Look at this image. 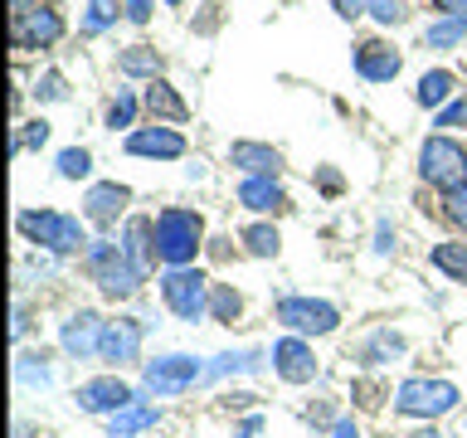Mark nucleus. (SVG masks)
Returning a JSON list of instances; mask_svg holds the SVG:
<instances>
[{"mask_svg": "<svg viewBox=\"0 0 467 438\" xmlns=\"http://www.w3.org/2000/svg\"><path fill=\"white\" fill-rule=\"evenodd\" d=\"M204 248V214L185 210V204H166L156 214V258L166 268H195Z\"/></svg>", "mask_w": 467, "mask_h": 438, "instance_id": "f257e3e1", "label": "nucleus"}, {"mask_svg": "<svg viewBox=\"0 0 467 438\" xmlns=\"http://www.w3.org/2000/svg\"><path fill=\"white\" fill-rule=\"evenodd\" d=\"M20 234L35 248H44V254H54V258H68V254H88V229H83V219L78 214H64V210H20Z\"/></svg>", "mask_w": 467, "mask_h": 438, "instance_id": "f03ea898", "label": "nucleus"}, {"mask_svg": "<svg viewBox=\"0 0 467 438\" xmlns=\"http://www.w3.org/2000/svg\"><path fill=\"white\" fill-rule=\"evenodd\" d=\"M83 263H88V277L98 283V292H102L108 302L137 297L141 283H146V277L127 263L122 244H112V239H93V244H88V254H83Z\"/></svg>", "mask_w": 467, "mask_h": 438, "instance_id": "7ed1b4c3", "label": "nucleus"}, {"mask_svg": "<svg viewBox=\"0 0 467 438\" xmlns=\"http://www.w3.org/2000/svg\"><path fill=\"white\" fill-rule=\"evenodd\" d=\"M458 404H462V394H458L452 380H423V375H414V380H404V385L394 390V414H400V419L433 423V419L452 414Z\"/></svg>", "mask_w": 467, "mask_h": 438, "instance_id": "20e7f679", "label": "nucleus"}, {"mask_svg": "<svg viewBox=\"0 0 467 438\" xmlns=\"http://www.w3.org/2000/svg\"><path fill=\"white\" fill-rule=\"evenodd\" d=\"M419 175L433 190H443V195L458 190V185H467V146L452 141L448 131H433V137L419 146Z\"/></svg>", "mask_w": 467, "mask_h": 438, "instance_id": "39448f33", "label": "nucleus"}, {"mask_svg": "<svg viewBox=\"0 0 467 438\" xmlns=\"http://www.w3.org/2000/svg\"><path fill=\"white\" fill-rule=\"evenodd\" d=\"M210 287L214 283L200 268H166L161 273V302H166L181 321H190V327L210 317Z\"/></svg>", "mask_w": 467, "mask_h": 438, "instance_id": "423d86ee", "label": "nucleus"}, {"mask_svg": "<svg viewBox=\"0 0 467 438\" xmlns=\"http://www.w3.org/2000/svg\"><path fill=\"white\" fill-rule=\"evenodd\" d=\"M273 317L287 327V336H331L341 327V307L327 302V297H283L273 307Z\"/></svg>", "mask_w": 467, "mask_h": 438, "instance_id": "0eeeda50", "label": "nucleus"}, {"mask_svg": "<svg viewBox=\"0 0 467 438\" xmlns=\"http://www.w3.org/2000/svg\"><path fill=\"white\" fill-rule=\"evenodd\" d=\"M141 380L146 385L137 390V400H151V394H181L190 390L195 380H204V365L195 356H156V360H141Z\"/></svg>", "mask_w": 467, "mask_h": 438, "instance_id": "6e6552de", "label": "nucleus"}, {"mask_svg": "<svg viewBox=\"0 0 467 438\" xmlns=\"http://www.w3.org/2000/svg\"><path fill=\"white\" fill-rule=\"evenodd\" d=\"M64 35H68V25H64V15H58L54 5H35V10H25V15H15V20H10V44L20 54L54 49Z\"/></svg>", "mask_w": 467, "mask_h": 438, "instance_id": "1a4fd4ad", "label": "nucleus"}, {"mask_svg": "<svg viewBox=\"0 0 467 438\" xmlns=\"http://www.w3.org/2000/svg\"><path fill=\"white\" fill-rule=\"evenodd\" d=\"M141 341H146V321L141 317H117V321H108V336H102L98 360L108 365V370L137 365L141 360Z\"/></svg>", "mask_w": 467, "mask_h": 438, "instance_id": "9d476101", "label": "nucleus"}, {"mask_svg": "<svg viewBox=\"0 0 467 438\" xmlns=\"http://www.w3.org/2000/svg\"><path fill=\"white\" fill-rule=\"evenodd\" d=\"M127 404H137V390H131L127 385V380L122 375H98V380H83V385H78V409H83V414H122V409Z\"/></svg>", "mask_w": 467, "mask_h": 438, "instance_id": "9b49d317", "label": "nucleus"}, {"mask_svg": "<svg viewBox=\"0 0 467 438\" xmlns=\"http://www.w3.org/2000/svg\"><path fill=\"white\" fill-rule=\"evenodd\" d=\"M102 336H108V321L83 307V312H73L64 327H58V346H64V356H68V360H98Z\"/></svg>", "mask_w": 467, "mask_h": 438, "instance_id": "f8f14e48", "label": "nucleus"}, {"mask_svg": "<svg viewBox=\"0 0 467 438\" xmlns=\"http://www.w3.org/2000/svg\"><path fill=\"white\" fill-rule=\"evenodd\" d=\"M356 73H360V83H394L404 73V49L400 44H389V39H360L356 44Z\"/></svg>", "mask_w": 467, "mask_h": 438, "instance_id": "ddd939ff", "label": "nucleus"}, {"mask_svg": "<svg viewBox=\"0 0 467 438\" xmlns=\"http://www.w3.org/2000/svg\"><path fill=\"white\" fill-rule=\"evenodd\" d=\"M273 370L287 380V385H312L317 380V350H312V341L306 336H283V341H273Z\"/></svg>", "mask_w": 467, "mask_h": 438, "instance_id": "4468645a", "label": "nucleus"}, {"mask_svg": "<svg viewBox=\"0 0 467 438\" xmlns=\"http://www.w3.org/2000/svg\"><path fill=\"white\" fill-rule=\"evenodd\" d=\"M127 156H141V161H181L185 156V137L175 127H131L127 131Z\"/></svg>", "mask_w": 467, "mask_h": 438, "instance_id": "2eb2a0df", "label": "nucleus"}, {"mask_svg": "<svg viewBox=\"0 0 467 438\" xmlns=\"http://www.w3.org/2000/svg\"><path fill=\"white\" fill-rule=\"evenodd\" d=\"M127 204H131L127 185L98 181V185H88V195H83V219H88V224H98V229H112L117 219L127 214Z\"/></svg>", "mask_w": 467, "mask_h": 438, "instance_id": "dca6fc26", "label": "nucleus"}, {"mask_svg": "<svg viewBox=\"0 0 467 438\" xmlns=\"http://www.w3.org/2000/svg\"><path fill=\"white\" fill-rule=\"evenodd\" d=\"M122 254H127V263L137 268L141 277H151V268H156V219H146V214H131L127 224H122Z\"/></svg>", "mask_w": 467, "mask_h": 438, "instance_id": "f3484780", "label": "nucleus"}, {"mask_svg": "<svg viewBox=\"0 0 467 438\" xmlns=\"http://www.w3.org/2000/svg\"><path fill=\"white\" fill-rule=\"evenodd\" d=\"M239 204L254 214H277V210H287V195H283V185H277V175H244Z\"/></svg>", "mask_w": 467, "mask_h": 438, "instance_id": "a211bd4d", "label": "nucleus"}, {"mask_svg": "<svg viewBox=\"0 0 467 438\" xmlns=\"http://www.w3.org/2000/svg\"><path fill=\"white\" fill-rule=\"evenodd\" d=\"M229 161L244 175H283V151L268 146V141H234L229 146Z\"/></svg>", "mask_w": 467, "mask_h": 438, "instance_id": "6ab92c4d", "label": "nucleus"}, {"mask_svg": "<svg viewBox=\"0 0 467 438\" xmlns=\"http://www.w3.org/2000/svg\"><path fill=\"white\" fill-rule=\"evenodd\" d=\"M141 108L151 112L156 122H185V117H190V102L175 93L166 78H156V83H146V88H141Z\"/></svg>", "mask_w": 467, "mask_h": 438, "instance_id": "aec40b11", "label": "nucleus"}, {"mask_svg": "<svg viewBox=\"0 0 467 438\" xmlns=\"http://www.w3.org/2000/svg\"><path fill=\"white\" fill-rule=\"evenodd\" d=\"M452 98H458V78H452L448 68H429L419 78V88H414V102H419V108H429V112H443Z\"/></svg>", "mask_w": 467, "mask_h": 438, "instance_id": "412c9836", "label": "nucleus"}, {"mask_svg": "<svg viewBox=\"0 0 467 438\" xmlns=\"http://www.w3.org/2000/svg\"><path fill=\"white\" fill-rule=\"evenodd\" d=\"M458 44H467V15H438V20L423 25V49L448 54Z\"/></svg>", "mask_w": 467, "mask_h": 438, "instance_id": "4be33fe9", "label": "nucleus"}, {"mask_svg": "<svg viewBox=\"0 0 467 438\" xmlns=\"http://www.w3.org/2000/svg\"><path fill=\"white\" fill-rule=\"evenodd\" d=\"M117 68L127 73V78H141V83H156L161 68H166V58H161L151 44H127L122 54H117Z\"/></svg>", "mask_w": 467, "mask_h": 438, "instance_id": "5701e85b", "label": "nucleus"}, {"mask_svg": "<svg viewBox=\"0 0 467 438\" xmlns=\"http://www.w3.org/2000/svg\"><path fill=\"white\" fill-rule=\"evenodd\" d=\"M156 419H161V409L151 400H137V404H127L122 414H112V429L108 438H137L146 429H156Z\"/></svg>", "mask_w": 467, "mask_h": 438, "instance_id": "b1692460", "label": "nucleus"}, {"mask_svg": "<svg viewBox=\"0 0 467 438\" xmlns=\"http://www.w3.org/2000/svg\"><path fill=\"white\" fill-rule=\"evenodd\" d=\"M429 263L443 277H452V283H467V244L462 239H443L429 248Z\"/></svg>", "mask_w": 467, "mask_h": 438, "instance_id": "393cba45", "label": "nucleus"}, {"mask_svg": "<svg viewBox=\"0 0 467 438\" xmlns=\"http://www.w3.org/2000/svg\"><path fill=\"white\" fill-rule=\"evenodd\" d=\"M244 370H263V350H219V356L204 365V380L219 375H244Z\"/></svg>", "mask_w": 467, "mask_h": 438, "instance_id": "a878e982", "label": "nucleus"}, {"mask_svg": "<svg viewBox=\"0 0 467 438\" xmlns=\"http://www.w3.org/2000/svg\"><path fill=\"white\" fill-rule=\"evenodd\" d=\"M244 312V297H239V287L234 283H214L210 287V321H219V327H234Z\"/></svg>", "mask_w": 467, "mask_h": 438, "instance_id": "bb28decb", "label": "nucleus"}, {"mask_svg": "<svg viewBox=\"0 0 467 438\" xmlns=\"http://www.w3.org/2000/svg\"><path fill=\"white\" fill-rule=\"evenodd\" d=\"M239 239H244V248L254 258H277V254H283V234H277V224H263V219H258V224H248Z\"/></svg>", "mask_w": 467, "mask_h": 438, "instance_id": "cd10ccee", "label": "nucleus"}, {"mask_svg": "<svg viewBox=\"0 0 467 438\" xmlns=\"http://www.w3.org/2000/svg\"><path fill=\"white\" fill-rule=\"evenodd\" d=\"M122 0H88V10H83V35H102V29H112L117 20H122Z\"/></svg>", "mask_w": 467, "mask_h": 438, "instance_id": "c85d7f7f", "label": "nucleus"}, {"mask_svg": "<svg viewBox=\"0 0 467 438\" xmlns=\"http://www.w3.org/2000/svg\"><path fill=\"white\" fill-rule=\"evenodd\" d=\"M54 171H58V181H88V175H93V151H88V146H64L54 161Z\"/></svg>", "mask_w": 467, "mask_h": 438, "instance_id": "c756f323", "label": "nucleus"}, {"mask_svg": "<svg viewBox=\"0 0 467 438\" xmlns=\"http://www.w3.org/2000/svg\"><path fill=\"white\" fill-rule=\"evenodd\" d=\"M15 375H20V385H29V390H49V385H54L49 365H44V350H20Z\"/></svg>", "mask_w": 467, "mask_h": 438, "instance_id": "7c9ffc66", "label": "nucleus"}, {"mask_svg": "<svg viewBox=\"0 0 467 438\" xmlns=\"http://www.w3.org/2000/svg\"><path fill=\"white\" fill-rule=\"evenodd\" d=\"M389 356H404V336L400 331H375L370 341H365V350H360L365 365H385Z\"/></svg>", "mask_w": 467, "mask_h": 438, "instance_id": "2f4dec72", "label": "nucleus"}, {"mask_svg": "<svg viewBox=\"0 0 467 438\" xmlns=\"http://www.w3.org/2000/svg\"><path fill=\"white\" fill-rule=\"evenodd\" d=\"M137 108H141V98L131 93V88H117V98L108 102V127L117 131V127H137Z\"/></svg>", "mask_w": 467, "mask_h": 438, "instance_id": "473e14b6", "label": "nucleus"}, {"mask_svg": "<svg viewBox=\"0 0 467 438\" xmlns=\"http://www.w3.org/2000/svg\"><path fill=\"white\" fill-rule=\"evenodd\" d=\"M44 141H49V122H44V117H29V122H20V131L10 137V156H20L25 146H35V151H39Z\"/></svg>", "mask_w": 467, "mask_h": 438, "instance_id": "72a5a7b5", "label": "nucleus"}, {"mask_svg": "<svg viewBox=\"0 0 467 438\" xmlns=\"http://www.w3.org/2000/svg\"><path fill=\"white\" fill-rule=\"evenodd\" d=\"M35 98L39 102H64L68 98V78L58 68H44L39 78H35Z\"/></svg>", "mask_w": 467, "mask_h": 438, "instance_id": "f704fd0d", "label": "nucleus"}, {"mask_svg": "<svg viewBox=\"0 0 467 438\" xmlns=\"http://www.w3.org/2000/svg\"><path fill=\"white\" fill-rule=\"evenodd\" d=\"M443 219L458 234H467V185H458V190H448V195H443Z\"/></svg>", "mask_w": 467, "mask_h": 438, "instance_id": "c9c22d12", "label": "nucleus"}, {"mask_svg": "<svg viewBox=\"0 0 467 438\" xmlns=\"http://www.w3.org/2000/svg\"><path fill=\"white\" fill-rule=\"evenodd\" d=\"M370 20L375 25H404L409 5H404V0H370Z\"/></svg>", "mask_w": 467, "mask_h": 438, "instance_id": "e433bc0d", "label": "nucleus"}, {"mask_svg": "<svg viewBox=\"0 0 467 438\" xmlns=\"http://www.w3.org/2000/svg\"><path fill=\"white\" fill-rule=\"evenodd\" d=\"M433 127L438 131H452V127H467V98H452L443 112H433Z\"/></svg>", "mask_w": 467, "mask_h": 438, "instance_id": "4c0bfd02", "label": "nucleus"}, {"mask_svg": "<svg viewBox=\"0 0 467 438\" xmlns=\"http://www.w3.org/2000/svg\"><path fill=\"white\" fill-rule=\"evenodd\" d=\"M331 10L341 20H360V15H370V0H331Z\"/></svg>", "mask_w": 467, "mask_h": 438, "instance_id": "58836bf2", "label": "nucleus"}, {"mask_svg": "<svg viewBox=\"0 0 467 438\" xmlns=\"http://www.w3.org/2000/svg\"><path fill=\"white\" fill-rule=\"evenodd\" d=\"M122 10H127L131 25H146V20H151V10H156V0H122Z\"/></svg>", "mask_w": 467, "mask_h": 438, "instance_id": "ea45409f", "label": "nucleus"}, {"mask_svg": "<svg viewBox=\"0 0 467 438\" xmlns=\"http://www.w3.org/2000/svg\"><path fill=\"white\" fill-rule=\"evenodd\" d=\"M258 433H263V414H248L234 423V438H258Z\"/></svg>", "mask_w": 467, "mask_h": 438, "instance_id": "a19ab883", "label": "nucleus"}, {"mask_svg": "<svg viewBox=\"0 0 467 438\" xmlns=\"http://www.w3.org/2000/svg\"><path fill=\"white\" fill-rule=\"evenodd\" d=\"M375 254H394V229L385 224V219L375 224Z\"/></svg>", "mask_w": 467, "mask_h": 438, "instance_id": "79ce46f5", "label": "nucleus"}, {"mask_svg": "<svg viewBox=\"0 0 467 438\" xmlns=\"http://www.w3.org/2000/svg\"><path fill=\"white\" fill-rule=\"evenodd\" d=\"M317 185L327 190V195H336V190H341V171H331V166H321L317 171Z\"/></svg>", "mask_w": 467, "mask_h": 438, "instance_id": "37998d69", "label": "nucleus"}, {"mask_svg": "<svg viewBox=\"0 0 467 438\" xmlns=\"http://www.w3.org/2000/svg\"><path fill=\"white\" fill-rule=\"evenodd\" d=\"M327 438H360V423H356V419H336Z\"/></svg>", "mask_w": 467, "mask_h": 438, "instance_id": "c03bdc74", "label": "nucleus"}, {"mask_svg": "<svg viewBox=\"0 0 467 438\" xmlns=\"http://www.w3.org/2000/svg\"><path fill=\"white\" fill-rule=\"evenodd\" d=\"M438 15H467V0H433Z\"/></svg>", "mask_w": 467, "mask_h": 438, "instance_id": "a18cd8bd", "label": "nucleus"}, {"mask_svg": "<svg viewBox=\"0 0 467 438\" xmlns=\"http://www.w3.org/2000/svg\"><path fill=\"white\" fill-rule=\"evenodd\" d=\"M25 327H29V312H25V307H15V336H25Z\"/></svg>", "mask_w": 467, "mask_h": 438, "instance_id": "49530a36", "label": "nucleus"}, {"mask_svg": "<svg viewBox=\"0 0 467 438\" xmlns=\"http://www.w3.org/2000/svg\"><path fill=\"white\" fill-rule=\"evenodd\" d=\"M35 5H44V0H10V10H15V15H25V10H35Z\"/></svg>", "mask_w": 467, "mask_h": 438, "instance_id": "de8ad7c7", "label": "nucleus"}, {"mask_svg": "<svg viewBox=\"0 0 467 438\" xmlns=\"http://www.w3.org/2000/svg\"><path fill=\"white\" fill-rule=\"evenodd\" d=\"M409 438H443V433H438L433 423H423V429H414V433H409Z\"/></svg>", "mask_w": 467, "mask_h": 438, "instance_id": "09e8293b", "label": "nucleus"}, {"mask_svg": "<svg viewBox=\"0 0 467 438\" xmlns=\"http://www.w3.org/2000/svg\"><path fill=\"white\" fill-rule=\"evenodd\" d=\"M15 438H29V423H15Z\"/></svg>", "mask_w": 467, "mask_h": 438, "instance_id": "8fccbe9b", "label": "nucleus"}, {"mask_svg": "<svg viewBox=\"0 0 467 438\" xmlns=\"http://www.w3.org/2000/svg\"><path fill=\"white\" fill-rule=\"evenodd\" d=\"M166 5H171V10H175V5H185V0H166Z\"/></svg>", "mask_w": 467, "mask_h": 438, "instance_id": "3c124183", "label": "nucleus"}]
</instances>
